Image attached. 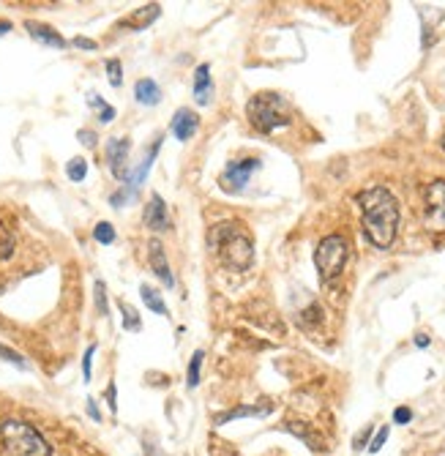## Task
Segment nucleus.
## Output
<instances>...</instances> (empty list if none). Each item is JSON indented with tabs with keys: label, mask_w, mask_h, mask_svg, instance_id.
<instances>
[{
	"label": "nucleus",
	"mask_w": 445,
	"mask_h": 456,
	"mask_svg": "<svg viewBox=\"0 0 445 456\" xmlns=\"http://www.w3.org/2000/svg\"><path fill=\"white\" fill-rule=\"evenodd\" d=\"M361 205V225L366 238L377 246V249H388L396 238L399 229V202L385 186H372L363 189L355 197Z\"/></svg>",
	"instance_id": "obj_1"
},
{
	"label": "nucleus",
	"mask_w": 445,
	"mask_h": 456,
	"mask_svg": "<svg viewBox=\"0 0 445 456\" xmlns=\"http://www.w3.org/2000/svg\"><path fill=\"white\" fill-rule=\"evenodd\" d=\"M208 246L232 271H249L255 262V243L241 229V225H232V222L216 225L208 235Z\"/></svg>",
	"instance_id": "obj_2"
},
{
	"label": "nucleus",
	"mask_w": 445,
	"mask_h": 456,
	"mask_svg": "<svg viewBox=\"0 0 445 456\" xmlns=\"http://www.w3.org/2000/svg\"><path fill=\"white\" fill-rule=\"evenodd\" d=\"M0 443L8 456H52L50 443L41 437V432L25 421H17V418L3 421Z\"/></svg>",
	"instance_id": "obj_3"
},
{
	"label": "nucleus",
	"mask_w": 445,
	"mask_h": 456,
	"mask_svg": "<svg viewBox=\"0 0 445 456\" xmlns=\"http://www.w3.org/2000/svg\"><path fill=\"white\" fill-rule=\"evenodd\" d=\"M246 115L262 134H273L289 126V104L279 93H257L246 107Z\"/></svg>",
	"instance_id": "obj_4"
},
{
	"label": "nucleus",
	"mask_w": 445,
	"mask_h": 456,
	"mask_svg": "<svg viewBox=\"0 0 445 456\" xmlns=\"http://www.w3.org/2000/svg\"><path fill=\"white\" fill-rule=\"evenodd\" d=\"M350 257V246L345 235H325L315 249V265L322 282H333L336 276H342L345 265Z\"/></svg>",
	"instance_id": "obj_5"
},
{
	"label": "nucleus",
	"mask_w": 445,
	"mask_h": 456,
	"mask_svg": "<svg viewBox=\"0 0 445 456\" xmlns=\"http://www.w3.org/2000/svg\"><path fill=\"white\" fill-rule=\"evenodd\" d=\"M423 225L432 232H445V181H432L423 189Z\"/></svg>",
	"instance_id": "obj_6"
},
{
	"label": "nucleus",
	"mask_w": 445,
	"mask_h": 456,
	"mask_svg": "<svg viewBox=\"0 0 445 456\" xmlns=\"http://www.w3.org/2000/svg\"><path fill=\"white\" fill-rule=\"evenodd\" d=\"M22 254V235L14 225V219L0 211V265H11Z\"/></svg>",
	"instance_id": "obj_7"
},
{
	"label": "nucleus",
	"mask_w": 445,
	"mask_h": 456,
	"mask_svg": "<svg viewBox=\"0 0 445 456\" xmlns=\"http://www.w3.org/2000/svg\"><path fill=\"white\" fill-rule=\"evenodd\" d=\"M255 169H259V159H238V162H229L222 172L224 189L232 192V195L243 192V186L249 183V178H252Z\"/></svg>",
	"instance_id": "obj_8"
},
{
	"label": "nucleus",
	"mask_w": 445,
	"mask_h": 456,
	"mask_svg": "<svg viewBox=\"0 0 445 456\" xmlns=\"http://www.w3.org/2000/svg\"><path fill=\"white\" fill-rule=\"evenodd\" d=\"M128 151H131L128 137H112V139L107 142V164H110L112 175H115L118 181H123V183L128 181V169H126Z\"/></svg>",
	"instance_id": "obj_9"
},
{
	"label": "nucleus",
	"mask_w": 445,
	"mask_h": 456,
	"mask_svg": "<svg viewBox=\"0 0 445 456\" xmlns=\"http://www.w3.org/2000/svg\"><path fill=\"white\" fill-rule=\"evenodd\" d=\"M148 262H151V271L156 273V279H159L161 284L175 287V276H172V271H169V260H167L164 243H161L159 238H153V241L148 243Z\"/></svg>",
	"instance_id": "obj_10"
},
{
	"label": "nucleus",
	"mask_w": 445,
	"mask_h": 456,
	"mask_svg": "<svg viewBox=\"0 0 445 456\" xmlns=\"http://www.w3.org/2000/svg\"><path fill=\"white\" fill-rule=\"evenodd\" d=\"M169 129H172V134H175L181 142H189L191 137L197 134V129H199V115L183 107V109H178V112H175V118H172Z\"/></svg>",
	"instance_id": "obj_11"
},
{
	"label": "nucleus",
	"mask_w": 445,
	"mask_h": 456,
	"mask_svg": "<svg viewBox=\"0 0 445 456\" xmlns=\"http://www.w3.org/2000/svg\"><path fill=\"white\" fill-rule=\"evenodd\" d=\"M213 98V82H211V66L199 63L194 71V104L208 107Z\"/></svg>",
	"instance_id": "obj_12"
},
{
	"label": "nucleus",
	"mask_w": 445,
	"mask_h": 456,
	"mask_svg": "<svg viewBox=\"0 0 445 456\" xmlns=\"http://www.w3.org/2000/svg\"><path fill=\"white\" fill-rule=\"evenodd\" d=\"M142 222H145V227L156 229V232H161V229L169 227L167 205H164L161 195H151V202L145 205V216H142Z\"/></svg>",
	"instance_id": "obj_13"
},
{
	"label": "nucleus",
	"mask_w": 445,
	"mask_h": 456,
	"mask_svg": "<svg viewBox=\"0 0 445 456\" xmlns=\"http://www.w3.org/2000/svg\"><path fill=\"white\" fill-rule=\"evenodd\" d=\"M25 28H28V33H31L36 41H41V44H47V47H55V50H63L66 47V38L55 31V28H50V25H41V22L28 20Z\"/></svg>",
	"instance_id": "obj_14"
},
{
	"label": "nucleus",
	"mask_w": 445,
	"mask_h": 456,
	"mask_svg": "<svg viewBox=\"0 0 445 456\" xmlns=\"http://www.w3.org/2000/svg\"><path fill=\"white\" fill-rule=\"evenodd\" d=\"M134 98H137V104L156 107L161 101V88L156 85V79H151V77L137 79V85H134Z\"/></svg>",
	"instance_id": "obj_15"
},
{
	"label": "nucleus",
	"mask_w": 445,
	"mask_h": 456,
	"mask_svg": "<svg viewBox=\"0 0 445 456\" xmlns=\"http://www.w3.org/2000/svg\"><path fill=\"white\" fill-rule=\"evenodd\" d=\"M159 14H161V6L159 3H148V6H142V8H137L131 17H128L126 22V28H134V31H142L145 25H151L153 20H159Z\"/></svg>",
	"instance_id": "obj_16"
},
{
	"label": "nucleus",
	"mask_w": 445,
	"mask_h": 456,
	"mask_svg": "<svg viewBox=\"0 0 445 456\" xmlns=\"http://www.w3.org/2000/svg\"><path fill=\"white\" fill-rule=\"evenodd\" d=\"M159 148H161V139H156V142L151 145V151L145 153V159H142V164L137 167V172H134V175H128L126 186H131L134 192H137V189H139V183H142V181L148 178V172H151V167H153V159L159 156Z\"/></svg>",
	"instance_id": "obj_17"
},
{
	"label": "nucleus",
	"mask_w": 445,
	"mask_h": 456,
	"mask_svg": "<svg viewBox=\"0 0 445 456\" xmlns=\"http://www.w3.org/2000/svg\"><path fill=\"white\" fill-rule=\"evenodd\" d=\"M271 407H232V410H224L213 416V424H227V421H235V418H262L268 416Z\"/></svg>",
	"instance_id": "obj_18"
},
{
	"label": "nucleus",
	"mask_w": 445,
	"mask_h": 456,
	"mask_svg": "<svg viewBox=\"0 0 445 456\" xmlns=\"http://www.w3.org/2000/svg\"><path fill=\"white\" fill-rule=\"evenodd\" d=\"M139 298L145 301V306L153 312V314H167V303H164V298H161L159 290H153V287H148V284H142L139 287Z\"/></svg>",
	"instance_id": "obj_19"
},
{
	"label": "nucleus",
	"mask_w": 445,
	"mask_h": 456,
	"mask_svg": "<svg viewBox=\"0 0 445 456\" xmlns=\"http://www.w3.org/2000/svg\"><path fill=\"white\" fill-rule=\"evenodd\" d=\"M287 429H289L295 437H301V440H303V443H306L312 451H322V440H319V437L315 434V432H312V429H309V426L298 424V421H289V424H287Z\"/></svg>",
	"instance_id": "obj_20"
},
{
	"label": "nucleus",
	"mask_w": 445,
	"mask_h": 456,
	"mask_svg": "<svg viewBox=\"0 0 445 456\" xmlns=\"http://www.w3.org/2000/svg\"><path fill=\"white\" fill-rule=\"evenodd\" d=\"M202 358H205V353H202V350H194V356H191V360H189V372H186V386H189V388H197V386H199Z\"/></svg>",
	"instance_id": "obj_21"
},
{
	"label": "nucleus",
	"mask_w": 445,
	"mask_h": 456,
	"mask_svg": "<svg viewBox=\"0 0 445 456\" xmlns=\"http://www.w3.org/2000/svg\"><path fill=\"white\" fill-rule=\"evenodd\" d=\"M118 306H121V314H123V330H139V328H142V323H139V314H137V309H134L131 303H126V301H121Z\"/></svg>",
	"instance_id": "obj_22"
},
{
	"label": "nucleus",
	"mask_w": 445,
	"mask_h": 456,
	"mask_svg": "<svg viewBox=\"0 0 445 456\" xmlns=\"http://www.w3.org/2000/svg\"><path fill=\"white\" fill-rule=\"evenodd\" d=\"M66 175L74 181V183H80V181H85V175H88V162L85 159H71V162L66 164Z\"/></svg>",
	"instance_id": "obj_23"
},
{
	"label": "nucleus",
	"mask_w": 445,
	"mask_h": 456,
	"mask_svg": "<svg viewBox=\"0 0 445 456\" xmlns=\"http://www.w3.org/2000/svg\"><path fill=\"white\" fill-rule=\"evenodd\" d=\"M93 238L98 243H104V246H110V243H115V227L110 225V222H98L93 227Z\"/></svg>",
	"instance_id": "obj_24"
},
{
	"label": "nucleus",
	"mask_w": 445,
	"mask_h": 456,
	"mask_svg": "<svg viewBox=\"0 0 445 456\" xmlns=\"http://www.w3.org/2000/svg\"><path fill=\"white\" fill-rule=\"evenodd\" d=\"M107 74H110V85L112 88H121L123 85V66L118 58H110L107 61Z\"/></svg>",
	"instance_id": "obj_25"
},
{
	"label": "nucleus",
	"mask_w": 445,
	"mask_h": 456,
	"mask_svg": "<svg viewBox=\"0 0 445 456\" xmlns=\"http://www.w3.org/2000/svg\"><path fill=\"white\" fill-rule=\"evenodd\" d=\"M93 293H96V309H98V314L107 317L110 314V303H107V287H104V282H96Z\"/></svg>",
	"instance_id": "obj_26"
},
{
	"label": "nucleus",
	"mask_w": 445,
	"mask_h": 456,
	"mask_svg": "<svg viewBox=\"0 0 445 456\" xmlns=\"http://www.w3.org/2000/svg\"><path fill=\"white\" fill-rule=\"evenodd\" d=\"M0 358L8 360V363H14L17 369H28V360L22 358L17 350H11V347H6V344H0Z\"/></svg>",
	"instance_id": "obj_27"
},
{
	"label": "nucleus",
	"mask_w": 445,
	"mask_h": 456,
	"mask_svg": "<svg viewBox=\"0 0 445 456\" xmlns=\"http://www.w3.org/2000/svg\"><path fill=\"white\" fill-rule=\"evenodd\" d=\"M134 195H137V192H134L131 186H126V183H123V186H121V189H118L115 195L110 197V202H112V208H123V205H126V202H128V199H131Z\"/></svg>",
	"instance_id": "obj_28"
},
{
	"label": "nucleus",
	"mask_w": 445,
	"mask_h": 456,
	"mask_svg": "<svg viewBox=\"0 0 445 456\" xmlns=\"http://www.w3.org/2000/svg\"><path fill=\"white\" fill-rule=\"evenodd\" d=\"M388 432H391V429H388V426H382V429H377V434L369 440V451H372V454H377L382 446H385V440H388Z\"/></svg>",
	"instance_id": "obj_29"
},
{
	"label": "nucleus",
	"mask_w": 445,
	"mask_h": 456,
	"mask_svg": "<svg viewBox=\"0 0 445 456\" xmlns=\"http://www.w3.org/2000/svg\"><path fill=\"white\" fill-rule=\"evenodd\" d=\"M369 437H372V426H366L363 432H358V434H355V440H352V448H355V451H361L363 446L369 448Z\"/></svg>",
	"instance_id": "obj_30"
},
{
	"label": "nucleus",
	"mask_w": 445,
	"mask_h": 456,
	"mask_svg": "<svg viewBox=\"0 0 445 456\" xmlns=\"http://www.w3.org/2000/svg\"><path fill=\"white\" fill-rule=\"evenodd\" d=\"M413 421V410L410 407H396L393 410V424H410Z\"/></svg>",
	"instance_id": "obj_31"
},
{
	"label": "nucleus",
	"mask_w": 445,
	"mask_h": 456,
	"mask_svg": "<svg viewBox=\"0 0 445 456\" xmlns=\"http://www.w3.org/2000/svg\"><path fill=\"white\" fill-rule=\"evenodd\" d=\"M93 353H96V344H91V347L85 350V358H82V377H85V383L91 380V360H93Z\"/></svg>",
	"instance_id": "obj_32"
},
{
	"label": "nucleus",
	"mask_w": 445,
	"mask_h": 456,
	"mask_svg": "<svg viewBox=\"0 0 445 456\" xmlns=\"http://www.w3.org/2000/svg\"><path fill=\"white\" fill-rule=\"evenodd\" d=\"M71 44H74V47H80V50H88V52H96V50H98V44H96L93 38H85V36L71 38Z\"/></svg>",
	"instance_id": "obj_33"
},
{
	"label": "nucleus",
	"mask_w": 445,
	"mask_h": 456,
	"mask_svg": "<svg viewBox=\"0 0 445 456\" xmlns=\"http://www.w3.org/2000/svg\"><path fill=\"white\" fill-rule=\"evenodd\" d=\"M107 404H110L112 413H118V388H115V383L107 386Z\"/></svg>",
	"instance_id": "obj_34"
},
{
	"label": "nucleus",
	"mask_w": 445,
	"mask_h": 456,
	"mask_svg": "<svg viewBox=\"0 0 445 456\" xmlns=\"http://www.w3.org/2000/svg\"><path fill=\"white\" fill-rule=\"evenodd\" d=\"M77 137H80V142H82L85 148H96V134L91 129H80L77 131Z\"/></svg>",
	"instance_id": "obj_35"
},
{
	"label": "nucleus",
	"mask_w": 445,
	"mask_h": 456,
	"mask_svg": "<svg viewBox=\"0 0 445 456\" xmlns=\"http://www.w3.org/2000/svg\"><path fill=\"white\" fill-rule=\"evenodd\" d=\"M112 118H115V107H110V104H107V107L98 112V121H101V123H110Z\"/></svg>",
	"instance_id": "obj_36"
},
{
	"label": "nucleus",
	"mask_w": 445,
	"mask_h": 456,
	"mask_svg": "<svg viewBox=\"0 0 445 456\" xmlns=\"http://www.w3.org/2000/svg\"><path fill=\"white\" fill-rule=\"evenodd\" d=\"M88 104H91L93 109H98V112L107 107V101H104V98H98V93H88Z\"/></svg>",
	"instance_id": "obj_37"
},
{
	"label": "nucleus",
	"mask_w": 445,
	"mask_h": 456,
	"mask_svg": "<svg viewBox=\"0 0 445 456\" xmlns=\"http://www.w3.org/2000/svg\"><path fill=\"white\" fill-rule=\"evenodd\" d=\"M88 416H91L93 421H101V413H98V407H96V399H88Z\"/></svg>",
	"instance_id": "obj_38"
},
{
	"label": "nucleus",
	"mask_w": 445,
	"mask_h": 456,
	"mask_svg": "<svg viewBox=\"0 0 445 456\" xmlns=\"http://www.w3.org/2000/svg\"><path fill=\"white\" fill-rule=\"evenodd\" d=\"M415 347H421V350L429 347V336H426V333H418V336H415Z\"/></svg>",
	"instance_id": "obj_39"
},
{
	"label": "nucleus",
	"mask_w": 445,
	"mask_h": 456,
	"mask_svg": "<svg viewBox=\"0 0 445 456\" xmlns=\"http://www.w3.org/2000/svg\"><path fill=\"white\" fill-rule=\"evenodd\" d=\"M8 31H11V22H0V36L8 33Z\"/></svg>",
	"instance_id": "obj_40"
},
{
	"label": "nucleus",
	"mask_w": 445,
	"mask_h": 456,
	"mask_svg": "<svg viewBox=\"0 0 445 456\" xmlns=\"http://www.w3.org/2000/svg\"><path fill=\"white\" fill-rule=\"evenodd\" d=\"M440 145H443V151H445V134H443V139H440Z\"/></svg>",
	"instance_id": "obj_41"
}]
</instances>
